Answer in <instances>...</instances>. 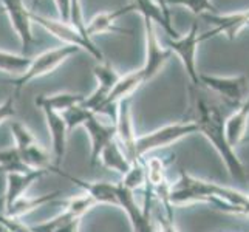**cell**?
<instances>
[{
    "label": "cell",
    "instance_id": "38",
    "mask_svg": "<svg viewBox=\"0 0 249 232\" xmlns=\"http://www.w3.org/2000/svg\"><path fill=\"white\" fill-rule=\"evenodd\" d=\"M0 208H3V196L0 198Z\"/></svg>",
    "mask_w": 249,
    "mask_h": 232
},
{
    "label": "cell",
    "instance_id": "14",
    "mask_svg": "<svg viewBox=\"0 0 249 232\" xmlns=\"http://www.w3.org/2000/svg\"><path fill=\"white\" fill-rule=\"evenodd\" d=\"M47 174L44 170H28L6 174V191L3 195V209L10 208L13 203L27 194L28 189Z\"/></svg>",
    "mask_w": 249,
    "mask_h": 232
},
{
    "label": "cell",
    "instance_id": "33",
    "mask_svg": "<svg viewBox=\"0 0 249 232\" xmlns=\"http://www.w3.org/2000/svg\"><path fill=\"white\" fill-rule=\"evenodd\" d=\"M0 220H2L8 228H10L11 232H33L31 228L25 226L23 223L20 220H17V218H10V217H5L3 214H0Z\"/></svg>",
    "mask_w": 249,
    "mask_h": 232
},
{
    "label": "cell",
    "instance_id": "17",
    "mask_svg": "<svg viewBox=\"0 0 249 232\" xmlns=\"http://www.w3.org/2000/svg\"><path fill=\"white\" fill-rule=\"evenodd\" d=\"M132 11H135V8L130 3L127 6L118 8V10L111 11V13H104V14H99L96 17H93V19L87 23V36L91 39L93 36H96V34L106 33V31L119 33V34H130V31H127L125 28L116 27L115 22L119 19V17H123V16L132 13Z\"/></svg>",
    "mask_w": 249,
    "mask_h": 232
},
{
    "label": "cell",
    "instance_id": "3",
    "mask_svg": "<svg viewBox=\"0 0 249 232\" xmlns=\"http://www.w3.org/2000/svg\"><path fill=\"white\" fill-rule=\"evenodd\" d=\"M78 51H79L78 47L65 45V44L61 47H56L53 50H48L45 53H42L34 59H31V62L27 68H25V71L17 77H14V79L10 82L14 85L16 91L19 93L25 85L30 84L31 81L37 79L40 76H45L48 73H53L59 65L65 62L68 57L76 54Z\"/></svg>",
    "mask_w": 249,
    "mask_h": 232
},
{
    "label": "cell",
    "instance_id": "15",
    "mask_svg": "<svg viewBox=\"0 0 249 232\" xmlns=\"http://www.w3.org/2000/svg\"><path fill=\"white\" fill-rule=\"evenodd\" d=\"M45 116V123L51 135V145H53V153H54V166L61 167V162L65 157L67 152V138H68V130L62 115L54 113L50 110H42Z\"/></svg>",
    "mask_w": 249,
    "mask_h": 232
},
{
    "label": "cell",
    "instance_id": "2",
    "mask_svg": "<svg viewBox=\"0 0 249 232\" xmlns=\"http://www.w3.org/2000/svg\"><path fill=\"white\" fill-rule=\"evenodd\" d=\"M194 133H198V130H196V125L192 121H181L162 125L147 135L138 136V140H136V157L144 158L145 155L160 149L170 147V145H174L175 143L181 141L186 136Z\"/></svg>",
    "mask_w": 249,
    "mask_h": 232
},
{
    "label": "cell",
    "instance_id": "13",
    "mask_svg": "<svg viewBox=\"0 0 249 232\" xmlns=\"http://www.w3.org/2000/svg\"><path fill=\"white\" fill-rule=\"evenodd\" d=\"M204 17L209 22L215 25V28L200 34V40L204 42L213 36H218V34H225L229 40H234L237 37V34L242 31L246 25H249V8L246 11L242 13H234V14H204Z\"/></svg>",
    "mask_w": 249,
    "mask_h": 232
},
{
    "label": "cell",
    "instance_id": "23",
    "mask_svg": "<svg viewBox=\"0 0 249 232\" xmlns=\"http://www.w3.org/2000/svg\"><path fill=\"white\" fill-rule=\"evenodd\" d=\"M152 217H153V223H155L158 232H179L175 225L174 212H172L170 204H164V203L153 200Z\"/></svg>",
    "mask_w": 249,
    "mask_h": 232
},
{
    "label": "cell",
    "instance_id": "22",
    "mask_svg": "<svg viewBox=\"0 0 249 232\" xmlns=\"http://www.w3.org/2000/svg\"><path fill=\"white\" fill-rule=\"evenodd\" d=\"M20 158L23 161V164L33 169V170H44V172H51L54 162L51 161L50 153L42 147L39 143L30 145V147L19 150Z\"/></svg>",
    "mask_w": 249,
    "mask_h": 232
},
{
    "label": "cell",
    "instance_id": "20",
    "mask_svg": "<svg viewBox=\"0 0 249 232\" xmlns=\"http://www.w3.org/2000/svg\"><path fill=\"white\" fill-rule=\"evenodd\" d=\"M85 96L79 93H56V94H42V96L36 98L34 104H36L40 110H50L54 113L62 115L64 111L71 108L74 106H81L84 102Z\"/></svg>",
    "mask_w": 249,
    "mask_h": 232
},
{
    "label": "cell",
    "instance_id": "35",
    "mask_svg": "<svg viewBox=\"0 0 249 232\" xmlns=\"http://www.w3.org/2000/svg\"><path fill=\"white\" fill-rule=\"evenodd\" d=\"M81 218H71L65 221L62 226H59L54 232H79Z\"/></svg>",
    "mask_w": 249,
    "mask_h": 232
},
{
    "label": "cell",
    "instance_id": "31",
    "mask_svg": "<svg viewBox=\"0 0 249 232\" xmlns=\"http://www.w3.org/2000/svg\"><path fill=\"white\" fill-rule=\"evenodd\" d=\"M89 113H90V110H87L82 106H74L71 108H68L67 111H64L62 118H64V121H65L68 133L73 132L76 127H82L85 118H87Z\"/></svg>",
    "mask_w": 249,
    "mask_h": 232
},
{
    "label": "cell",
    "instance_id": "4",
    "mask_svg": "<svg viewBox=\"0 0 249 232\" xmlns=\"http://www.w3.org/2000/svg\"><path fill=\"white\" fill-rule=\"evenodd\" d=\"M118 196H119V208L127 214L128 220H130V225L133 228V232H158L152 217V206L155 196H153L152 189L147 184L144 187L142 206L136 203L135 194L123 187L121 183H118Z\"/></svg>",
    "mask_w": 249,
    "mask_h": 232
},
{
    "label": "cell",
    "instance_id": "9",
    "mask_svg": "<svg viewBox=\"0 0 249 232\" xmlns=\"http://www.w3.org/2000/svg\"><path fill=\"white\" fill-rule=\"evenodd\" d=\"M115 132H116V143L121 145L125 157L132 162L141 160L136 157V140L138 136L135 133L133 118L130 110V99H124L118 104V111L115 118Z\"/></svg>",
    "mask_w": 249,
    "mask_h": 232
},
{
    "label": "cell",
    "instance_id": "8",
    "mask_svg": "<svg viewBox=\"0 0 249 232\" xmlns=\"http://www.w3.org/2000/svg\"><path fill=\"white\" fill-rule=\"evenodd\" d=\"M144 33H145V62L141 68H138L144 82L153 79L167 61L172 57V51L166 47L162 48L155 30V23L152 20L144 19Z\"/></svg>",
    "mask_w": 249,
    "mask_h": 232
},
{
    "label": "cell",
    "instance_id": "32",
    "mask_svg": "<svg viewBox=\"0 0 249 232\" xmlns=\"http://www.w3.org/2000/svg\"><path fill=\"white\" fill-rule=\"evenodd\" d=\"M14 98L10 96L3 104H0V124L8 121L10 118H13L16 115V108H14Z\"/></svg>",
    "mask_w": 249,
    "mask_h": 232
},
{
    "label": "cell",
    "instance_id": "28",
    "mask_svg": "<svg viewBox=\"0 0 249 232\" xmlns=\"http://www.w3.org/2000/svg\"><path fill=\"white\" fill-rule=\"evenodd\" d=\"M31 62V59L22 54H13L0 51V70L6 73H23Z\"/></svg>",
    "mask_w": 249,
    "mask_h": 232
},
{
    "label": "cell",
    "instance_id": "24",
    "mask_svg": "<svg viewBox=\"0 0 249 232\" xmlns=\"http://www.w3.org/2000/svg\"><path fill=\"white\" fill-rule=\"evenodd\" d=\"M123 184V187H125L127 191H130L135 194V191L138 189H144L145 184H147V172H145V164L144 160H136L132 162L130 169H128L127 174L123 177V179L119 181Z\"/></svg>",
    "mask_w": 249,
    "mask_h": 232
},
{
    "label": "cell",
    "instance_id": "19",
    "mask_svg": "<svg viewBox=\"0 0 249 232\" xmlns=\"http://www.w3.org/2000/svg\"><path fill=\"white\" fill-rule=\"evenodd\" d=\"M135 11H138L142 19L152 20L153 23H158L160 27L167 33V36L172 39L179 37L178 31L172 25V19L164 14V11L161 10V6L155 2V0H133L132 2Z\"/></svg>",
    "mask_w": 249,
    "mask_h": 232
},
{
    "label": "cell",
    "instance_id": "25",
    "mask_svg": "<svg viewBox=\"0 0 249 232\" xmlns=\"http://www.w3.org/2000/svg\"><path fill=\"white\" fill-rule=\"evenodd\" d=\"M93 74L98 81V87L107 90L108 93L116 85V82L121 79V74H119L113 68V65L108 64L107 61L98 62V65H94Z\"/></svg>",
    "mask_w": 249,
    "mask_h": 232
},
{
    "label": "cell",
    "instance_id": "21",
    "mask_svg": "<svg viewBox=\"0 0 249 232\" xmlns=\"http://www.w3.org/2000/svg\"><path fill=\"white\" fill-rule=\"evenodd\" d=\"M99 161L107 169L116 172V174H119L121 177H124L128 172V169H130V166H132V161L125 157L124 150L121 149V145L116 143V140L111 141L107 147L101 152Z\"/></svg>",
    "mask_w": 249,
    "mask_h": 232
},
{
    "label": "cell",
    "instance_id": "5",
    "mask_svg": "<svg viewBox=\"0 0 249 232\" xmlns=\"http://www.w3.org/2000/svg\"><path fill=\"white\" fill-rule=\"evenodd\" d=\"M31 22H36L37 25H40V27L47 30L50 34H53L54 37L62 40L65 45H73V47H78L79 50H85L87 53H90L94 59H96L98 62L104 61V56H102L99 48L93 44V40L84 37L82 34L78 30H74L70 23L50 19L47 16L37 14L36 11H31Z\"/></svg>",
    "mask_w": 249,
    "mask_h": 232
},
{
    "label": "cell",
    "instance_id": "27",
    "mask_svg": "<svg viewBox=\"0 0 249 232\" xmlns=\"http://www.w3.org/2000/svg\"><path fill=\"white\" fill-rule=\"evenodd\" d=\"M62 206H64V209L70 212L73 217L82 218L91 208L96 206V201H94L90 195H87L84 192L78 196H71V198L64 200Z\"/></svg>",
    "mask_w": 249,
    "mask_h": 232
},
{
    "label": "cell",
    "instance_id": "30",
    "mask_svg": "<svg viewBox=\"0 0 249 232\" xmlns=\"http://www.w3.org/2000/svg\"><path fill=\"white\" fill-rule=\"evenodd\" d=\"M167 6L169 5H177V6H184L189 11L195 16L200 14H218L217 8L212 5L211 0H166Z\"/></svg>",
    "mask_w": 249,
    "mask_h": 232
},
{
    "label": "cell",
    "instance_id": "6",
    "mask_svg": "<svg viewBox=\"0 0 249 232\" xmlns=\"http://www.w3.org/2000/svg\"><path fill=\"white\" fill-rule=\"evenodd\" d=\"M201 44L198 25L194 23L184 36H179L177 39L167 37L166 39V48L172 51V54H177L181 61L187 76L191 77L192 84L196 89L201 87L200 84V73L196 68V51Z\"/></svg>",
    "mask_w": 249,
    "mask_h": 232
},
{
    "label": "cell",
    "instance_id": "34",
    "mask_svg": "<svg viewBox=\"0 0 249 232\" xmlns=\"http://www.w3.org/2000/svg\"><path fill=\"white\" fill-rule=\"evenodd\" d=\"M56 6L59 10V16H61V20L68 23V17H70V0H54Z\"/></svg>",
    "mask_w": 249,
    "mask_h": 232
},
{
    "label": "cell",
    "instance_id": "29",
    "mask_svg": "<svg viewBox=\"0 0 249 232\" xmlns=\"http://www.w3.org/2000/svg\"><path fill=\"white\" fill-rule=\"evenodd\" d=\"M10 128L14 138V147L17 150H23L30 147V145L36 144L37 140L34 138V135L30 132V128L27 125H23L19 121H10Z\"/></svg>",
    "mask_w": 249,
    "mask_h": 232
},
{
    "label": "cell",
    "instance_id": "18",
    "mask_svg": "<svg viewBox=\"0 0 249 232\" xmlns=\"http://www.w3.org/2000/svg\"><path fill=\"white\" fill-rule=\"evenodd\" d=\"M61 195L62 194L59 191L51 192V194H45V195H39V196L23 195L22 198H19L16 203H13L10 208L3 209V215L10 217V218L20 220L23 215H27V214L36 211L39 208H44V206H47L50 203H54V200H57Z\"/></svg>",
    "mask_w": 249,
    "mask_h": 232
},
{
    "label": "cell",
    "instance_id": "26",
    "mask_svg": "<svg viewBox=\"0 0 249 232\" xmlns=\"http://www.w3.org/2000/svg\"><path fill=\"white\" fill-rule=\"evenodd\" d=\"M33 170L23 164L20 153L16 147L0 150V172L5 174H14V172H28Z\"/></svg>",
    "mask_w": 249,
    "mask_h": 232
},
{
    "label": "cell",
    "instance_id": "39",
    "mask_svg": "<svg viewBox=\"0 0 249 232\" xmlns=\"http://www.w3.org/2000/svg\"><path fill=\"white\" fill-rule=\"evenodd\" d=\"M243 143H249V136H246V138H245V141Z\"/></svg>",
    "mask_w": 249,
    "mask_h": 232
},
{
    "label": "cell",
    "instance_id": "11",
    "mask_svg": "<svg viewBox=\"0 0 249 232\" xmlns=\"http://www.w3.org/2000/svg\"><path fill=\"white\" fill-rule=\"evenodd\" d=\"M82 127L87 130L90 136V144H91L90 161H91V164H96L99 161L101 152L104 150L111 141L116 140L115 124L101 121L98 115H94L93 111H90L87 118H85Z\"/></svg>",
    "mask_w": 249,
    "mask_h": 232
},
{
    "label": "cell",
    "instance_id": "1",
    "mask_svg": "<svg viewBox=\"0 0 249 232\" xmlns=\"http://www.w3.org/2000/svg\"><path fill=\"white\" fill-rule=\"evenodd\" d=\"M194 119L192 123L196 125L198 130L206 140L211 143V145L217 150L220 158L225 162V166L229 172V175L238 181H248V174L245 170L243 162L240 161L235 149L231 147L226 140L225 132V116L221 110L209 102L206 98L194 94Z\"/></svg>",
    "mask_w": 249,
    "mask_h": 232
},
{
    "label": "cell",
    "instance_id": "12",
    "mask_svg": "<svg viewBox=\"0 0 249 232\" xmlns=\"http://www.w3.org/2000/svg\"><path fill=\"white\" fill-rule=\"evenodd\" d=\"M51 172H54L59 177L67 178L68 181H71L73 184L79 186L82 191L90 195L91 198L96 201V204H110L119 208V196H118V183H107V181H85L74 175L67 174V172L61 170V167L53 166Z\"/></svg>",
    "mask_w": 249,
    "mask_h": 232
},
{
    "label": "cell",
    "instance_id": "7",
    "mask_svg": "<svg viewBox=\"0 0 249 232\" xmlns=\"http://www.w3.org/2000/svg\"><path fill=\"white\" fill-rule=\"evenodd\" d=\"M201 87L213 91L229 106L240 107L249 94V84L246 76H209L200 74Z\"/></svg>",
    "mask_w": 249,
    "mask_h": 232
},
{
    "label": "cell",
    "instance_id": "16",
    "mask_svg": "<svg viewBox=\"0 0 249 232\" xmlns=\"http://www.w3.org/2000/svg\"><path fill=\"white\" fill-rule=\"evenodd\" d=\"M249 121V94L242 106L225 121V132L226 140L231 147L235 149V145L242 144L246 138V128Z\"/></svg>",
    "mask_w": 249,
    "mask_h": 232
},
{
    "label": "cell",
    "instance_id": "37",
    "mask_svg": "<svg viewBox=\"0 0 249 232\" xmlns=\"http://www.w3.org/2000/svg\"><path fill=\"white\" fill-rule=\"evenodd\" d=\"M0 232H11L10 228H8L2 220H0Z\"/></svg>",
    "mask_w": 249,
    "mask_h": 232
},
{
    "label": "cell",
    "instance_id": "10",
    "mask_svg": "<svg viewBox=\"0 0 249 232\" xmlns=\"http://www.w3.org/2000/svg\"><path fill=\"white\" fill-rule=\"evenodd\" d=\"M3 11L8 14L16 34L22 44V56H27L28 50L34 44L31 31V10L23 5V0H2Z\"/></svg>",
    "mask_w": 249,
    "mask_h": 232
},
{
    "label": "cell",
    "instance_id": "36",
    "mask_svg": "<svg viewBox=\"0 0 249 232\" xmlns=\"http://www.w3.org/2000/svg\"><path fill=\"white\" fill-rule=\"evenodd\" d=\"M155 2L161 6V10L164 11V14L167 16V17H170V11H169V6H167V3H166V0H155ZM172 19V17H170Z\"/></svg>",
    "mask_w": 249,
    "mask_h": 232
}]
</instances>
